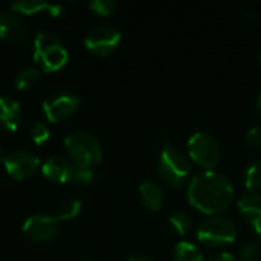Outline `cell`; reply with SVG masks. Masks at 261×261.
Masks as SVG:
<instances>
[{
    "label": "cell",
    "instance_id": "1",
    "mask_svg": "<svg viewBox=\"0 0 261 261\" xmlns=\"http://www.w3.org/2000/svg\"><path fill=\"white\" fill-rule=\"evenodd\" d=\"M188 200L193 208L208 216H220L234 200L231 180L216 171H205L193 177L188 187Z\"/></svg>",
    "mask_w": 261,
    "mask_h": 261
},
{
    "label": "cell",
    "instance_id": "2",
    "mask_svg": "<svg viewBox=\"0 0 261 261\" xmlns=\"http://www.w3.org/2000/svg\"><path fill=\"white\" fill-rule=\"evenodd\" d=\"M69 52L58 35L41 31L34 40V61L44 72H57L66 66Z\"/></svg>",
    "mask_w": 261,
    "mask_h": 261
},
{
    "label": "cell",
    "instance_id": "3",
    "mask_svg": "<svg viewBox=\"0 0 261 261\" xmlns=\"http://www.w3.org/2000/svg\"><path fill=\"white\" fill-rule=\"evenodd\" d=\"M161 180L170 187H180L187 182L191 165L188 158L173 144L164 141V148L156 165Z\"/></svg>",
    "mask_w": 261,
    "mask_h": 261
},
{
    "label": "cell",
    "instance_id": "4",
    "mask_svg": "<svg viewBox=\"0 0 261 261\" xmlns=\"http://www.w3.org/2000/svg\"><path fill=\"white\" fill-rule=\"evenodd\" d=\"M64 147L72 159L75 167L92 168L102 159V145L101 142L84 132H75L66 136Z\"/></svg>",
    "mask_w": 261,
    "mask_h": 261
},
{
    "label": "cell",
    "instance_id": "5",
    "mask_svg": "<svg viewBox=\"0 0 261 261\" xmlns=\"http://www.w3.org/2000/svg\"><path fill=\"white\" fill-rule=\"evenodd\" d=\"M197 239L210 248H222L236 242L237 226L225 216H213L200 225Z\"/></svg>",
    "mask_w": 261,
    "mask_h": 261
},
{
    "label": "cell",
    "instance_id": "6",
    "mask_svg": "<svg viewBox=\"0 0 261 261\" xmlns=\"http://www.w3.org/2000/svg\"><path fill=\"white\" fill-rule=\"evenodd\" d=\"M190 158L202 168L213 171L222 159V148L216 138L208 133H194L188 141Z\"/></svg>",
    "mask_w": 261,
    "mask_h": 261
},
{
    "label": "cell",
    "instance_id": "7",
    "mask_svg": "<svg viewBox=\"0 0 261 261\" xmlns=\"http://www.w3.org/2000/svg\"><path fill=\"white\" fill-rule=\"evenodd\" d=\"M119 41H121V32L109 24H101L90 29L84 38V44L87 50L99 57H107L113 54Z\"/></svg>",
    "mask_w": 261,
    "mask_h": 261
},
{
    "label": "cell",
    "instance_id": "8",
    "mask_svg": "<svg viewBox=\"0 0 261 261\" xmlns=\"http://www.w3.org/2000/svg\"><path fill=\"white\" fill-rule=\"evenodd\" d=\"M24 236L35 243L52 242L60 232V222L54 216H31L23 225Z\"/></svg>",
    "mask_w": 261,
    "mask_h": 261
},
{
    "label": "cell",
    "instance_id": "9",
    "mask_svg": "<svg viewBox=\"0 0 261 261\" xmlns=\"http://www.w3.org/2000/svg\"><path fill=\"white\" fill-rule=\"evenodd\" d=\"M3 165L11 177L17 180H24L35 174L40 167V159L28 150H17L6 154Z\"/></svg>",
    "mask_w": 261,
    "mask_h": 261
},
{
    "label": "cell",
    "instance_id": "10",
    "mask_svg": "<svg viewBox=\"0 0 261 261\" xmlns=\"http://www.w3.org/2000/svg\"><path fill=\"white\" fill-rule=\"evenodd\" d=\"M80 107V98L72 93H58L43 102V113L47 121L58 122L73 115Z\"/></svg>",
    "mask_w": 261,
    "mask_h": 261
},
{
    "label": "cell",
    "instance_id": "11",
    "mask_svg": "<svg viewBox=\"0 0 261 261\" xmlns=\"http://www.w3.org/2000/svg\"><path fill=\"white\" fill-rule=\"evenodd\" d=\"M73 168L72 164L64 159V158H50L47 159L43 167H41V173L43 176L50 180V182H55V184H66L72 179V174H73Z\"/></svg>",
    "mask_w": 261,
    "mask_h": 261
},
{
    "label": "cell",
    "instance_id": "12",
    "mask_svg": "<svg viewBox=\"0 0 261 261\" xmlns=\"http://www.w3.org/2000/svg\"><path fill=\"white\" fill-rule=\"evenodd\" d=\"M28 38V29L24 24L9 12H0V40L9 43H24Z\"/></svg>",
    "mask_w": 261,
    "mask_h": 261
},
{
    "label": "cell",
    "instance_id": "13",
    "mask_svg": "<svg viewBox=\"0 0 261 261\" xmlns=\"http://www.w3.org/2000/svg\"><path fill=\"white\" fill-rule=\"evenodd\" d=\"M20 104L9 96H0V128L5 132H15L20 127Z\"/></svg>",
    "mask_w": 261,
    "mask_h": 261
},
{
    "label": "cell",
    "instance_id": "14",
    "mask_svg": "<svg viewBox=\"0 0 261 261\" xmlns=\"http://www.w3.org/2000/svg\"><path fill=\"white\" fill-rule=\"evenodd\" d=\"M139 197L144 208L148 211H158L164 202V191L159 184L153 180H145L139 187Z\"/></svg>",
    "mask_w": 261,
    "mask_h": 261
},
{
    "label": "cell",
    "instance_id": "15",
    "mask_svg": "<svg viewBox=\"0 0 261 261\" xmlns=\"http://www.w3.org/2000/svg\"><path fill=\"white\" fill-rule=\"evenodd\" d=\"M239 211L252 223L261 222V193L246 191L239 199Z\"/></svg>",
    "mask_w": 261,
    "mask_h": 261
},
{
    "label": "cell",
    "instance_id": "16",
    "mask_svg": "<svg viewBox=\"0 0 261 261\" xmlns=\"http://www.w3.org/2000/svg\"><path fill=\"white\" fill-rule=\"evenodd\" d=\"M11 9L15 12H20L23 15H32L38 14L41 11H47L52 17H60L63 8L61 5H52L47 2H40V0H21V2H14L11 5Z\"/></svg>",
    "mask_w": 261,
    "mask_h": 261
},
{
    "label": "cell",
    "instance_id": "17",
    "mask_svg": "<svg viewBox=\"0 0 261 261\" xmlns=\"http://www.w3.org/2000/svg\"><path fill=\"white\" fill-rule=\"evenodd\" d=\"M174 261H203V255L193 243L180 242L174 249Z\"/></svg>",
    "mask_w": 261,
    "mask_h": 261
},
{
    "label": "cell",
    "instance_id": "18",
    "mask_svg": "<svg viewBox=\"0 0 261 261\" xmlns=\"http://www.w3.org/2000/svg\"><path fill=\"white\" fill-rule=\"evenodd\" d=\"M80 213H81V202L76 199H72V200H66L64 203H61L58 210L55 211L54 217L58 222H64V220H72L78 217Z\"/></svg>",
    "mask_w": 261,
    "mask_h": 261
},
{
    "label": "cell",
    "instance_id": "19",
    "mask_svg": "<svg viewBox=\"0 0 261 261\" xmlns=\"http://www.w3.org/2000/svg\"><path fill=\"white\" fill-rule=\"evenodd\" d=\"M170 225L179 236H187L193 228V220L188 213L176 211L170 216Z\"/></svg>",
    "mask_w": 261,
    "mask_h": 261
},
{
    "label": "cell",
    "instance_id": "20",
    "mask_svg": "<svg viewBox=\"0 0 261 261\" xmlns=\"http://www.w3.org/2000/svg\"><path fill=\"white\" fill-rule=\"evenodd\" d=\"M38 78H40L38 69L24 67L15 75V86L18 90H26V89H31L38 81Z\"/></svg>",
    "mask_w": 261,
    "mask_h": 261
},
{
    "label": "cell",
    "instance_id": "21",
    "mask_svg": "<svg viewBox=\"0 0 261 261\" xmlns=\"http://www.w3.org/2000/svg\"><path fill=\"white\" fill-rule=\"evenodd\" d=\"M245 187L246 191H261V161L252 164L245 174Z\"/></svg>",
    "mask_w": 261,
    "mask_h": 261
},
{
    "label": "cell",
    "instance_id": "22",
    "mask_svg": "<svg viewBox=\"0 0 261 261\" xmlns=\"http://www.w3.org/2000/svg\"><path fill=\"white\" fill-rule=\"evenodd\" d=\"M89 8L96 14V15H101V17H109L112 15L116 8H118V3L113 2V0H92L89 3Z\"/></svg>",
    "mask_w": 261,
    "mask_h": 261
},
{
    "label": "cell",
    "instance_id": "23",
    "mask_svg": "<svg viewBox=\"0 0 261 261\" xmlns=\"http://www.w3.org/2000/svg\"><path fill=\"white\" fill-rule=\"evenodd\" d=\"M49 128L43 122H34L31 127V139L35 145H43L46 141H49Z\"/></svg>",
    "mask_w": 261,
    "mask_h": 261
},
{
    "label": "cell",
    "instance_id": "24",
    "mask_svg": "<svg viewBox=\"0 0 261 261\" xmlns=\"http://www.w3.org/2000/svg\"><path fill=\"white\" fill-rule=\"evenodd\" d=\"M95 179V173L92 168H80L75 167L73 168V174H72V182H75L76 185H90Z\"/></svg>",
    "mask_w": 261,
    "mask_h": 261
},
{
    "label": "cell",
    "instance_id": "25",
    "mask_svg": "<svg viewBox=\"0 0 261 261\" xmlns=\"http://www.w3.org/2000/svg\"><path fill=\"white\" fill-rule=\"evenodd\" d=\"M240 261H260L261 249L257 243H245L240 248Z\"/></svg>",
    "mask_w": 261,
    "mask_h": 261
},
{
    "label": "cell",
    "instance_id": "26",
    "mask_svg": "<svg viewBox=\"0 0 261 261\" xmlns=\"http://www.w3.org/2000/svg\"><path fill=\"white\" fill-rule=\"evenodd\" d=\"M245 144L255 151H261V128L258 127L251 128L245 136Z\"/></svg>",
    "mask_w": 261,
    "mask_h": 261
},
{
    "label": "cell",
    "instance_id": "27",
    "mask_svg": "<svg viewBox=\"0 0 261 261\" xmlns=\"http://www.w3.org/2000/svg\"><path fill=\"white\" fill-rule=\"evenodd\" d=\"M208 261H237L236 257L231 254V252H220V254H216L213 255Z\"/></svg>",
    "mask_w": 261,
    "mask_h": 261
},
{
    "label": "cell",
    "instance_id": "28",
    "mask_svg": "<svg viewBox=\"0 0 261 261\" xmlns=\"http://www.w3.org/2000/svg\"><path fill=\"white\" fill-rule=\"evenodd\" d=\"M127 261H154V260H153V258H150V257H145V255H136V257L128 258Z\"/></svg>",
    "mask_w": 261,
    "mask_h": 261
},
{
    "label": "cell",
    "instance_id": "29",
    "mask_svg": "<svg viewBox=\"0 0 261 261\" xmlns=\"http://www.w3.org/2000/svg\"><path fill=\"white\" fill-rule=\"evenodd\" d=\"M252 228H254V231L257 232V236L261 239V222H255V223H252Z\"/></svg>",
    "mask_w": 261,
    "mask_h": 261
},
{
    "label": "cell",
    "instance_id": "30",
    "mask_svg": "<svg viewBox=\"0 0 261 261\" xmlns=\"http://www.w3.org/2000/svg\"><path fill=\"white\" fill-rule=\"evenodd\" d=\"M257 113H258V116H260L261 119V93L258 95V99H257Z\"/></svg>",
    "mask_w": 261,
    "mask_h": 261
},
{
    "label": "cell",
    "instance_id": "31",
    "mask_svg": "<svg viewBox=\"0 0 261 261\" xmlns=\"http://www.w3.org/2000/svg\"><path fill=\"white\" fill-rule=\"evenodd\" d=\"M5 158H6V153H5L3 147H0V162H3V161H5Z\"/></svg>",
    "mask_w": 261,
    "mask_h": 261
},
{
    "label": "cell",
    "instance_id": "32",
    "mask_svg": "<svg viewBox=\"0 0 261 261\" xmlns=\"http://www.w3.org/2000/svg\"><path fill=\"white\" fill-rule=\"evenodd\" d=\"M86 261H96V260H86Z\"/></svg>",
    "mask_w": 261,
    "mask_h": 261
},
{
    "label": "cell",
    "instance_id": "33",
    "mask_svg": "<svg viewBox=\"0 0 261 261\" xmlns=\"http://www.w3.org/2000/svg\"><path fill=\"white\" fill-rule=\"evenodd\" d=\"M260 64H261V55H260Z\"/></svg>",
    "mask_w": 261,
    "mask_h": 261
}]
</instances>
